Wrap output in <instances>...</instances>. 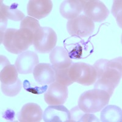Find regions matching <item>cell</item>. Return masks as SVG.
<instances>
[{"instance_id":"obj_1","label":"cell","mask_w":122,"mask_h":122,"mask_svg":"<svg viewBox=\"0 0 122 122\" xmlns=\"http://www.w3.org/2000/svg\"><path fill=\"white\" fill-rule=\"evenodd\" d=\"M34 34L28 29H7L1 40L7 51L20 54L33 44Z\"/></svg>"},{"instance_id":"obj_2","label":"cell","mask_w":122,"mask_h":122,"mask_svg":"<svg viewBox=\"0 0 122 122\" xmlns=\"http://www.w3.org/2000/svg\"><path fill=\"white\" fill-rule=\"evenodd\" d=\"M109 95L104 90L93 89L84 92L78 100L80 109L86 113L98 112L109 104Z\"/></svg>"},{"instance_id":"obj_3","label":"cell","mask_w":122,"mask_h":122,"mask_svg":"<svg viewBox=\"0 0 122 122\" xmlns=\"http://www.w3.org/2000/svg\"><path fill=\"white\" fill-rule=\"evenodd\" d=\"M68 75L74 82L84 86H91L97 80V73L94 67L84 62L71 64Z\"/></svg>"},{"instance_id":"obj_4","label":"cell","mask_w":122,"mask_h":122,"mask_svg":"<svg viewBox=\"0 0 122 122\" xmlns=\"http://www.w3.org/2000/svg\"><path fill=\"white\" fill-rule=\"evenodd\" d=\"M57 40V34L52 28L40 27L34 34L33 45L37 52L46 54L56 47Z\"/></svg>"},{"instance_id":"obj_5","label":"cell","mask_w":122,"mask_h":122,"mask_svg":"<svg viewBox=\"0 0 122 122\" xmlns=\"http://www.w3.org/2000/svg\"><path fill=\"white\" fill-rule=\"evenodd\" d=\"M67 29L71 36L86 38L93 34L95 24L86 15H81L67 21Z\"/></svg>"},{"instance_id":"obj_6","label":"cell","mask_w":122,"mask_h":122,"mask_svg":"<svg viewBox=\"0 0 122 122\" xmlns=\"http://www.w3.org/2000/svg\"><path fill=\"white\" fill-rule=\"evenodd\" d=\"M122 79V73L114 68H108L103 73L100 78L98 79L94 85V89L104 90L112 95L115 88Z\"/></svg>"},{"instance_id":"obj_7","label":"cell","mask_w":122,"mask_h":122,"mask_svg":"<svg viewBox=\"0 0 122 122\" xmlns=\"http://www.w3.org/2000/svg\"><path fill=\"white\" fill-rule=\"evenodd\" d=\"M83 11L93 22L101 23L105 21L108 17L110 12L105 4L101 1L89 0L86 1L83 7Z\"/></svg>"},{"instance_id":"obj_8","label":"cell","mask_w":122,"mask_h":122,"mask_svg":"<svg viewBox=\"0 0 122 122\" xmlns=\"http://www.w3.org/2000/svg\"><path fill=\"white\" fill-rule=\"evenodd\" d=\"M68 98L67 86L54 82L45 93L44 100L48 105H63Z\"/></svg>"},{"instance_id":"obj_9","label":"cell","mask_w":122,"mask_h":122,"mask_svg":"<svg viewBox=\"0 0 122 122\" xmlns=\"http://www.w3.org/2000/svg\"><path fill=\"white\" fill-rule=\"evenodd\" d=\"M18 4L14 3L10 6H6L1 1L0 6V21H1V40L3 39L4 34L6 31L8 20L14 21H22L25 18V15L21 11L17 9Z\"/></svg>"},{"instance_id":"obj_10","label":"cell","mask_w":122,"mask_h":122,"mask_svg":"<svg viewBox=\"0 0 122 122\" xmlns=\"http://www.w3.org/2000/svg\"><path fill=\"white\" fill-rule=\"evenodd\" d=\"M39 64V56L32 51L27 50L18 54L15 65L18 73L27 75L33 73L35 67Z\"/></svg>"},{"instance_id":"obj_11","label":"cell","mask_w":122,"mask_h":122,"mask_svg":"<svg viewBox=\"0 0 122 122\" xmlns=\"http://www.w3.org/2000/svg\"><path fill=\"white\" fill-rule=\"evenodd\" d=\"M53 2L50 0H30L27 6L28 15L37 20L45 18L51 12Z\"/></svg>"},{"instance_id":"obj_12","label":"cell","mask_w":122,"mask_h":122,"mask_svg":"<svg viewBox=\"0 0 122 122\" xmlns=\"http://www.w3.org/2000/svg\"><path fill=\"white\" fill-rule=\"evenodd\" d=\"M45 122H68L70 120V112L63 105H50L43 114Z\"/></svg>"},{"instance_id":"obj_13","label":"cell","mask_w":122,"mask_h":122,"mask_svg":"<svg viewBox=\"0 0 122 122\" xmlns=\"http://www.w3.org/2000/svg\"><path fill=\"white\" fill-rule=\"evenodd\" d=\"M35 81L41 85L51 84L55 82V71L53 65L48 63H40L33 71Z\"/></svg>"},{"instance_id":"obj_14","label":"cell","mask_w":122,"mask_h":122,"mask_svg":"<svg viewBox=\"0 0 122 122\" xmlns=\"http://www.w3.org/2000/svg\"><path fill=\"white\" fill-rule=\"evenodd\" d=\"M42 118L43 111L36 103H29L25 104L18 114V119L20 122H39Z\"/></svg>"},{"instance_id":"obj_15","label":"cell","mask_w":122,"mask_h":122,"mask_svg":"<svg viewBox=\"0 0 122 122\" xmlns=\"http://www.w3.org/2000/svg\"><path fill=\"white\" fill-rule=\"evenodd\" d=\"M50 60L53 67L59 69L67 68L72 64L69 54L62 46H56L50 52Z\"/></svg>"},{"instance_id":"obj_16","label":"cell","mask_w":122,"mask_h":122,"mask_svg":"<svg viewBox=\"0 0 122 122\" xmlns=\"http://www.w3.org/2000/svg\"><path fill=\"white\" fill-rule=\"evenodd\" d=\"M86 1L81 0H66L64 1L60 6V13L64 18L73 19L80 15L83 10Z\"/></svg>"},{"instance_id":"obj_17","label":"cell","mask_w":122,"mask_h":122,"mask_svg":"<svg viewBox=\"0 0 122 122\" xmlns=\"http://www.w3.org/2000/svg\"><path fill=\"white\" fill-rule=\"evenodd\" d=\"M101 121L103 122H122V109L115 105H106L101 111Z\"/></svg>"},{"instance_id":"obj_18","label":"cell","mask_w":122,"mask_h":122,"mask_svg":"<svg viewBox=\"0 0 122 122\" xmlns=\"http://www.w3.org/2000/svg\"><path fill=\"white\" fill-rule=\"evenodd\" d=\"M18 71L15 65H6L1 69L0 81L4 84H12L17 82L18 79Z\"/></svg>"},{"instance_id":"obj_19","label":"cell","mask_w":122,"mask_h":122,"mask_svg":"<svg viewBox=\"0 0 122 122\" xmlns=\"http://www.w3.org/2000/svg\"><path fill=\"white\" fill-rule=\"evenodd\" d=\"M22 88V82L20 79H18L15 83L12 84H4L1 83V89L4 95L10 97L17 96Z\"/></svg>"},{"instance_id":"obj_20","label":"cell","mask_w":122,"mask_h":122,"mask_svg":"<svg viewBox=\"0 0 122 122\" xmlns=\"http://www.w3.org/2000/svg\"><path fill=\"white\" fill-rule=\"evenodd\" d=\"M55 71V81L65 86H69L73 83V81L70 78L68 75L70 67L64 69L54 68Z\"/></svg>"},{"instance_id":"obj_21","label":"cell","mask_w":122,"mask_h":122,"mask_svg":"<svg viewBox=\"0 0 122 122\" xmlns=\"http://www.w3.org/2000/svg\"><path fill=\"white\" fill-rule=\"evenodd\" d=\"M39 21L36 18L30 17H26L20 23V29H28L33 34L40 28Z\"/></svg>"},{"instance_id":"obj_22","label":"cell","mask_w":122,"mask_h":122,"mask_svg":"<svg viewBox=\"0 0 122 122\" xmlns=\"http://www.w3.org/2000/svg\"><path fill=\"white\" fill-rule=\"evenodd\" d=\"M122 1L121 0L114 1L112 7V14L116 19L117 23L120 28H122Z\"/></svg>"},{"instance_id":"obj_23","label":"cell","mask_w":122,"mask_h":122,"mask_svg":"<svg viewBox=\"0 0 122 122\" xmlns=\"http://www.w3.org/2000/svg\"><path fill=\"white\" fill-rule=\"evenodd\" d=\"M109 61L107 59H99L97 61H96L94 64L92 65L95 69L97 73V79L100 78L103 73L108 68L107 64H108Z\"/></svg>"},{"instance_id":"obj_24","label":"cell","mask_w":122,"mask_h":122,"mask_svg":"<svg viewBox=\"0 0 122 122\" xmlns=\"http://www.w3.org/2000/svg\"><path fill=\"white\" fill-rule=\"evenodd\" d=\"M70 112V122H80L81 118L85 113L82 110L80 109V108L78 106L73 107Z\"/></svg>"},{"instance_id":"obj_25","label":"cell","mask_w":122,"mask_h":122,"mask_svg":"<svg viewBox=\"0 0 122 122\" xmlns=\"http://www.w3.org/2000/svg\"><path fill=\"white\" fill-rule=\"evenodd\" d=\"M122 57L120 56L118 57H116L115 59L111 60L109 61L107 64V67L109 68H114L118 71L120 73H122Z\"/></svg>"},{"instance_id":"obj_26","label":"cell","mask_w":122,"mask_h":122,"mask_svg":"<svg viewBox=\"0 0 122 122\" xmlns=\"http://www.w3.org/2000/svg\"><path fill=\"white\" fill-rule=\"evenodd\" d=\"M100 122L98 118L95 116L92 113H86L82 115L80 120V122Z\"/></svg>"},{"instance_id":"obj_27","label":"cell","mask_w":122,"mask_h":122,"mask_svg":"<svg viewBox=\"0 0 122 122\" xmlns=\"http://www.w3.org/2000/svg\"><path fill=\"white\" fill-rule=\"evenodd\" d=\"M9 64H10L9 60L6 57H4V56L1 55V68H2V67H5L6 65H9Z\"/></svg>"}]
</instances>
